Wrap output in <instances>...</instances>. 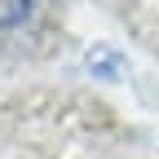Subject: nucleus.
<instances>
[{"label": "nucleus", "instance_id": "obj_1", "mask_svg": "<svg viewBox=\"0 0 159 159\" xmlns=\"http://www.w3.org/2000/svg\"><path fill=\"white\" fill-rule=\"evenodd\" d=\"M84 71L89 75H97V80H124V71H128V62H124V53L119 49H111V44H89L84 49Z\"/></svg>", "mask_w": 159, "mask_h": 159}, {"label": "nucleus", "instance_id": "obj_2", "mask_svg": "<svg viewBox=\"0 0 159 159\" xmlns=\"http://www.w3.org/2000/svg\"><path fill=\"white\" fill-rule=\"evenodd\" d=\"M31 18V0H0V31H13Z\"/></svg>", "mask_w": 159, "mask_h": 159}]
</instances>
